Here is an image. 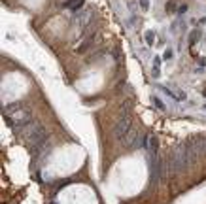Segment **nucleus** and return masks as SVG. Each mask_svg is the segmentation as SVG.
I'll use <instances>...</instances> for the list:
<instances>
[{
  "label": "nucleus",
  "instance_id": "obj_1",
  "mask_svg": "<svg viewBox=\"0 0 206 204\" xmlns=\"http://www.w3.org/2000/svg\"><path fill=\"white\" fill-rule=\"evenodd\" d=\"M25 138H27L30 144H36V142H40L42 138L47 136V130H45V127L42 123H38V121H32L28 127H25Z\"/></svg>",
  "mask_w": 206,
  "mask_h": 204
},
{
  "label": "nucleus",
  "instance_id": "obj_2",
  "mask_svg": "<svg viewBox=\"0 0 206 204\" xmlns=\"http://www.w3.org/2000/svg\"><path fill=\"white\" fill-rule=\"evenodd\" d=\"M131 129H132L131 127V119H129V117H121V119L115 123V127H114V136L117 140H123L129 134Z\"/></svg>",
  "mask_w": 206,
  "mask_h": 204
},
{
  "label": "nucleus",
  "instance_id": "obj_3",
  "mask_svg": "<svg viewBox=\"0 0 206 204\" xmlns=\"http://www.w3.org/2000/svg\"><path fill=\"white\" fill-rule=\"evenodd\" d=\"M161 63H163L161 57H155V59H153V68H151L153 78H159V76H161Z\"/></svg>",
  "mask_w": 206,
  "mask_h": 204
},
{
  "label": "nucleus",
  "instance_id": "obj_4",
  "mask_svg": "<svg viewBox=\"0 0 206 204\" xmlns=\"http://www.w3.org/2000/svg\"><path fill=\"white\" fill-rule=\"evenodd\" d=\"M81 4H83V0H66L64 6L70 8V9H74V12H78V9L81 8Z\"/></svg>",
  "mask_w": 206,
  "mask_h": 204
},
{
  "label": "nucleus",
  "instance_id": "obj_5",
  "mask_svg": "<svg viewBox=\"0 0 206 204\" xmlns=\"http://www.w3.org/2000/svg\"><path fill=\"white\" fill-rule=\"evenodd\" d=\"M151 102H153V104H155V108H157V110L164 111V104H163V102H161V100L157 98V96H153V98H151Z\"/></svg>",
  "mask_w": 206,
  "mask_h": 204
},
{
  "label": "nucleus",
  "instance_id": "obj_6",
  "mask_svg": "<svg viewBox=\"0 0 206 204\" xmlns=\"http://www.w3.org/2000/svg\"><path fill=\"white\" fill-rule=\"evenodd\" d=\"M200 36V30H193V32H191V36H189V44H195V42H197V38Z\"/></svg>",
  "mask_w": 206,
  "mask_h": 204
},
{
  "label": "nucleus",
  "instance_id": "obj_7",
  "mask_svg": "<svg viewBox=\"0 0 206 204\" xmlns=\"http://www.w3.org/2000/svg\"><path fill=\"white\" fill-rule=\"evenodd\" d=\"M153 40H155L153 32H151V30H148V32H146V42H148V45H153Z\"/></svg>",
  "mask_w": 206,
  "mask_h": 204
},
{
  "label": "nucleus",
  "instance_id": "obj_8",
  "mask_svg": "<svg viewBox=\"0 0 206 204\" xmlns=\"http://www.w3.org/2000/svg\"><path fill=\"white\" fill-rule=\"evenodd\" d=\"M140 8L144 9V12H148V8H149V2H148V0H140Z\"/></svg>",
  "mask_w": 206,
  "mask_h": 204
},
{
  "label": "nucleus",
  "instance_id": "obj_9",
  "mask_svg": "<svg viewBox=\"0 0 206 204\" xmlns=\"http://www.w3.org/2000/svg\"><path fill=\"white\" fill-rule=\"evenodd\" d=\"M163 59H172V49H167V51H164Z\"/></svg>",
  "mask_w": 206,
  "mask_h": 204
},
{
  "label": "nucleus",
  "instance_id": "obj_10",
  "mask_svg": "<svg viewBox=\"0 0 206 204\" xmlns=\"http://www.w3.org/2000/svg\"><path fill=\"white\" fill-rule=\"evenodd\" d=\"M174 8H176V6H174V4H170V2L167 4V12H170V9H174Z\"/></svg>",
  "mask_w": 206,
  "mask_h": 204
},
{
  "label": "nucleus",
  "instance_id": "obj_11",
  "mask_svg": "<svg viewBox=\"0 0 206 204\" xmlns=\"http://www.w3.org/2000/svg\"><path fill=\"white\" fill-rule=\"evenodd\" d=\"M183 12H187V6H182V8L178 9V13H183Z\"/></svg>",
  "mask_w": 206,
  "mask_h": 204
}]
</instances>
